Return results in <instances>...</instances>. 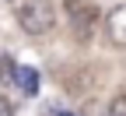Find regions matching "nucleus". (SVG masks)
I'll list each match as a JSON object with an SVG mask.
<instances>
[{"instance_id": "obj_1", "label": "nucleus", "mask_w": 126, "mask_h": 116, "mask_svg": "<svg viewBox=\"0 0 126 116\" xmlns=\"http://www.w3.org/2000/svg\"><path fill=\"white\" fill-rule=\"evenodd\" d=\"M18 25L28 35H46L56 28V7L49 0H21L18 4Z\"/></svg>"}, {"instance_id": "obj_2", "label": "nucleus", "mask_w": 126, "mask_h": 116, "mask_svg": "<svg viewBox=\"0 0 126 116\" xmlns=\"http://www.w3.org/2000/svg\"><path fill=\"white\" fill-rule=\"evenodd\" d=\"M63 14H67L70 32L81 42H88L94 35V25H98V7L91 0H63Z\"/></svg>"}, {"instance_id": "obj_3", "label": "nucleus", "mask_w": 126, "mask_h": 116, "mask_svg": "<svg viewBox=\"0 0 126 116\" xmlns=\"http://www.w3.org/2000/svg\"><path fill=\"white\" fill-rule=\"evenodd\" d=\"M105 35L112 39V46L126 49V4H116L105 14Z\"/></svg>"}, {"instance_id": "obj_4", "label": "nucleus", "mask_w": 126, "mask_h": 116, "mask_svg": "<svg viewBox=\"0 0 126 116\" xmlns=\"http://www.w3.org/2000/svg\"><path fill=\"white\" fill-rule=\"evenodd\" d=\"M14 81H18V85H21V92H28V95H35V92H39V74L32 70V67H18Z\"/></svg>"}, {"instance_id": "obj_5", "label": "nucleus", "mask_w": 126, "mask_h": 116, "mask_svg": "<svg viewBox=\"0 0 126 116\" xmlns=\"http://www.w3.org/2000/svg\"><path fill=\"white\" fill-rule=\"evenodd\" d=\"M14 74H18V63H14L11 56H4V53H0V81L7 85V81H14Z\"/></svg>"}, {"instance_id": "obj_6", "label": "nucleus", "mask_w": 126, "mask_h": 116, "mask_svg": "<svg viewBox=\"0 0 126 116\" xmlns=\"http://www.w3.org/2000/svg\"><path fill=\"white\" fill-rule=\"evenodd\" d=\"M105 116H126V92H119V95L112 98V102H109Z\"/></svg>"}, {"instance_id": "obj_7", "label": "nucleus", "mask_w": 126, "mask_h": 116, "mask_svg": "<svg viewBox=\"0 0 126 116\" xmlns=\"http://www.w3.org/2000/svg\"><path fill=\"white\" fill-rule=\"evenodd\" d=\"M0 116H14V106L7 102V98H0Z\"/></svg>"}]
</instances>
